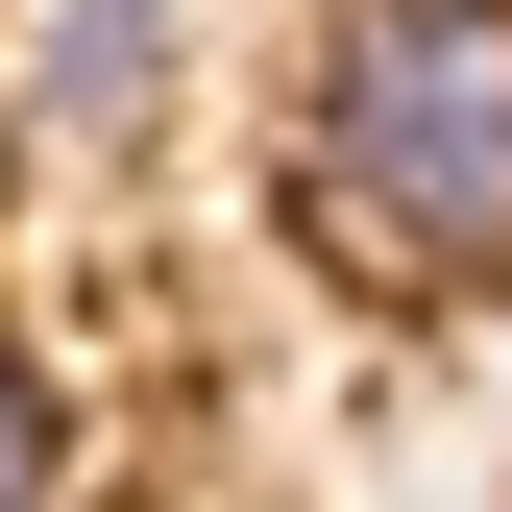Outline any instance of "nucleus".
Listing matches in <instances>:
<instances>
[{
  "label": "nucleus",
  "instance_id": "obj_2",
  "mask_svg": "<svg viewBox=\"0 0 512 512\" xmlns=\"http://www.w3.org/2000/svg\"><path fill=\"white\" fill-rule=\"evenodd\" d=\"M147 74H171V0H49V122H147Z\"/></svg>",
  "mask_w": 512,
  "mask_h": 512
},
{
  "label": "nucleus",
  "instance_id": "obj_1",
  "mask_svg": "<svg viewBox=\"0 0 512 512\" xmlns=\"http://www.w3.org/2000/svg\"><path fill=\"white\" fill-rule=\"evenodd\" d=\"M293 220L342 293H488L512 269V0H342L317 25Z\"/></svg>",
  "mask_w": 512,
  "mask_h": 512
},
{
  "label": "nucleus",
  "instance_id": "obj_3",
  "mask_svg": "<svg viewBox=\"0 0 512 512\" xmlns=\"http://www.w3.org/2000/svg\"><path fill=\"white\" fill-rule=\"evenodd\" d=\"M49 439H74V415H49V366H0V512H49Z\"/></svg>",
  "mask_w": 512,
  "mask_h": 512
}]
</instances>
